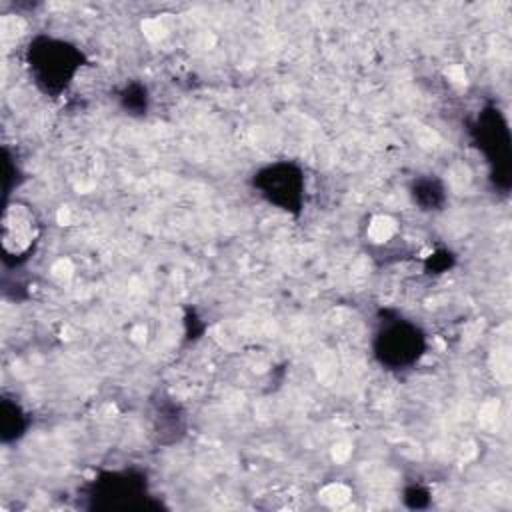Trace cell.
<instances>
[{
  "label": "cell",
  "mask_w": 512,
  "mask_h": 512,
  "mask_svg": "<svg viewBox=\"0 0 512 512\" xmlns=\"http://www.w3.org/2000/svg\"><path fill=\"white\" fill-rule=\"evenodd\" d=\"M388 336H392V338H384V348H382L386 360H392L396 364L404 362L400 350H404L408 360L414 358V350L418 348V338H416L414 330H406L402 326H394L388 332Z\"/></svg>",
  "instance_id": "cell-3"
},
{
  "label": "cell",
  "mask_w": 512,
  "mask_h": 512,
  "mask_svg": "<svg viewBox=\"0 0 512 512\" xmlns=\"http://www.w3.org/2000/svg\"><path fill=\"white\" fill-rule=\"evenodd\" d=\"M40 234V222L28 204L12 202L2 216V250L6 258H26Z\"/></svg>",
  "instance_id": "cell-2"
},
{
  "label": "cell",
  "mask_w": 512,
  "mask_h": 512,
  "mask_svg": "<svg viewBox=\"0 0 512 512\" xmlns=\"http://www.w3.org/2000/svg\"><path fill=\"white\" fill-rule=\"evenodd\" d=\"M80 56L64 40L40 36L30 42L28 66L38 86L48 90H60L70 82L78 68Z\"/></svg>",
  "instance_id": "cell-1"
}]
</instances>
